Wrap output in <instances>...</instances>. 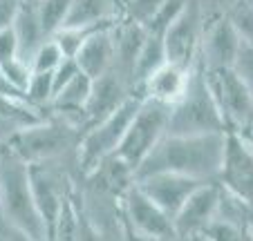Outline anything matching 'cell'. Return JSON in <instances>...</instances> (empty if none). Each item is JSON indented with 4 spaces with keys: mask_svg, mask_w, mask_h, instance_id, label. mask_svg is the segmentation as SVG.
Wrapping results in <instances>:
<instances>
[{
    "mask_svg": "<svg viewBox=\"0 0 253 241\" xmlns=\"http://www.w3.org/2000/svg\"><path fill=\"white\" fill-rule=\"evenodd\" d=\"M200 2H202L206 20L217 18V16H226V11L235 5V0H200Z\"/></svg>",
    "mask_w": 253,
    "mask_h": 241,
    "instance_id": "30",
    "label": "cell"
},
{
    "mask_svg": "<svg viewBox=\"0 0 253 241\" xmlns=\"http://www.w3.org/2000/svg\"><path fill=\"white\" fill-rule=\"evenodd\" d=\"M217 201H220V183L217 181H204L197 185L172 217L175 239H200L204 228L217 212Z\"/></svg>",
    "mask_w": 253,
    "mask_h": 241,
    "instance_id": "11",
    "label": "cell"
},
{
    "mask_svg": "<svg viewBox=\"0 0 253 241\" xmlns=\"http://www.w3.org/2000/svg\"><path fill=\"white\" fill-rule=\"evenodd\" d=\"M47 116L27 103V99H11L0 94V141L7 143L16 132L41 123Z\"/></svg>",
    "mask_w": 253,
    "mask_h": 241,
    "instance_id": "19",
    "label": "cell"
},
{
    "mask_svg": "<svg viewBox=\"0 0 253 241\" xmlns=\"http://www.w3.org/2000/svg\"><path fill=\"white\" fill-rule=\"evenodd\" d=\"M226 18L238 32L240 40L253 45V0H235V5L226 11Z\"/></svg>",
    "mask_w": 253,
    "mask_h": 241,
    "instance_id": "24",
    "label": "cell"
},
{
    "mask_svg": "<svg viewBox=\"0 0 253 241\" xmlns=\"http://www.w3.org/2000/svg\"><path fill=\"white\" fill-rule=\"evenodd\" d=\"M117 18H121L119 0H72L63 27H85Z\"/></svg>",
    "mask_w": 253,
    "mask_h": 241,
    "instance_id": "20",
    "label": "cell"
},
{
    "mask_svg": "<svg viewBox=\"0 0 253 241\" xmlns=\"http://www.w3.org/2000/svg\"><path fill=\"white\" fill-rule=\"evenodd\" d=\"M29 179H32L34 201H36V208H39L45 230H47V239H52L58 210H61L63 201L67 199L65 181H63V174L56 172L52 161L29 163Z\"/></svg>",
    "mask_w": 253,
    "mask_h": 241,
    "instance_id": "12",
    "label": "cell"
},
{
    "mask_svg": "<svg viewBox=\"0 0 253 241\" xmlns=\"http://www.w3.org/2000/svg\"><path fill=\"white\" fill-rule=\"evenodd\" d=\"M0 94H2V96H11V99H25V92L20 90L14 80L5 74L2 65H0Z\"/></svg>",
    "mask_w": 253,
    "mask_h": 241,
    "instance_id": "31",
    "label": "cell"
},
{
    "mask_svg": "<svg viewBox=\"0 0 253 241\" xmlns=\"http://www.w3.org/2000/svg\"><path fill=\"white\" fill-rule=\"evenodd\" d=\"M119 2H121V0H119Z\"/></svg>",
    "mask_w": 253,
    "mask_h": 241,
    "instance_id": "34",
    "label": "cell"
},
{
    "mask_svg": "<svg viewBox=\"0 0 253 241\" xmlns=\"http://www.w3.org/2000/svg\"><path fill=\"white\" fill-rule=\"evenodd\" d=\"M63 58H65L63 49L58 47V43L49 36L47 40L34 52L32 61H29V67H32V71H52Z\"/></svg>",
    "mask_w": 253,
    "mask_h": 241,
    "instance_id": "25",
    "label": "cell"
},
{
    "mask_svg": "<svg viewBox=\"0 0 253 241\" xmlns=\"http://www.w3.org/2000/svg\"><path fill=\"white\" fill-rule=\"evenodd\" d=\"M200 239H213V241H226V239H244V230L238 228L235 223L226 221V219L213 217L209 221V226L204 228Z\"/></svg>",
    "mask_w": 253,
    "mask_h": 241,
    "instance_id": "27",
    "label": "cell"
},
{
    "mask_svg": "<svg viewBox=\"0 0 253 241\" xmlns=\"http://www.w3.org/2000/svg\"><path fill=\"white\" fill-rule=\"evenodd\" d=\"M5 152H7V143L0 141V154H5Z\"/></svg>",
    "mask_w": 253,
    "mask_h": 241,
    "instance_id": "33",
    "label": "cell"
},
{
    "mask_svg": "<svg viewBox=\"0 0 253 241\" xmlns=\"http://www.w3.org/2000/svg\"><path fill=\"white\" fill-rule=\"evenodd\" d=\"M115 25H117V20L110 25L96 27L81 43L77 54H74V61L79 63L81 71L87 74L90 78L105 74V71L112 69V65H115V52H117Z\"/></svg>",
    "mask_w": 253,
    "mask_h": 241,
    "instance_id": "16",
    "label": "cell"
},
{
    "mask_svg": "<svg viewBox=\"0 0 253 241\" xmlns=\"http://www.w3.org/2000/svg\"><path fill=\"white\" fill-rule=\"evenodd\" d=\"M25 99L29 105L47 114V105L52 101V71H32L25 85Z\"/></svg>",
    "mask_w": 253,
    "mask_h": 241,
    "instance_id": "23",
    "label": "cell"
},
{
    "mask_svg": "<svg viewBox=\"0 0 253 241\" xmlns=\"http://www.w3.org/2000/svg\"><path fill=\"white\" fill-rule=\"evenodd\" d=\"M191 69L193 67H184V65L166 61L143 80L139 96L141 99L159 101L164 105H172L186 90L188 78H191Z\"/></svg>",
    "mask_w": 253,
    "mask_h": 241,
    "instance_id": "17",
    "label": "cell"
},
{
    "mask_svg": "<svg viewBox=\"0 0 253 241\" xmlns=\"http://www.w3.org/2000/svg\"><path fill=\"white\" fill-rule=\"evenodd\" d=\"M14 58H20L18 54V40H16V34L11 27L2 29L0 32V65L2 63H9Z\"/></svg>",
    "mask_w": 253,
    "mask_h": 241,
    "instance_id": "29",
    "label": "cell"
},
{
    "mask_svg": "<svg viewBox=\"0 0 253 241\" xmlns=\"http://www.w3.org/2000/svg\"><path fill=\"white\" fill-rule=\"evenodd\" d=\"M172 134H204V132H226L222 114L217 109L211 87L206 83L204 69L195 63L184 94L168 105V130Z\"/></svg>",
    "mask_w": 253,
    "mask_h": 241,
    "instance_id": "3",
    "label": "cell"
},
{
    "mask_svg": "<svg viewBox=\"0 0 253 241\" xmlns=\"http://www.w3.org/2000/svg\"><path fill=\"white\" fill-rule=\"evenodd\" d=\"M202 67V65H200ZM206 83L211 87L226 132H242L253 123V94L244 85L233 67H220V69H204Z\"/></svg>",
    "mask_w": 253,
    "mask_h": 241,
    "instance_id": "7",
    "label": "cell"
},
{
    "mask_svg": "<svg viewBox=\"0 0 253 241\" xmlns=\"http://www.w3.org/2000/svg\"><path fill=\"white\" fill-rule=\"evenodd\" d=\"M231 67H233V71L240 76V80H242L253 94V45H247V43L240 45L238 54H235V61Z\"/></svg>",
    "mask_w": 253,
    "mask_h": 241,
    "instance_id": "28",
    "label": "cell"
},
{
    "mask_svg": "<svg viewBox=\"0 0 253 241\" xmlns=\"http://www.w3.org/2000/svg\"><path fill=\"white\" fill-rule=\"evenodd\" d=\"M215 181L226 192L253 206V147L240 132H233V130L226 132L220 170Z\"/></svg>",
    "mask_w": 253,
    "mask_h": 241,
    "instance_id": "10",
    "label": "cell"
},
{
    "mask_svg": "<svg viewBox=\"0 0 253 241\" xmlns=\"http://www.w3.org/2000/svg\"><path fill=\"white\" fill-rule=\"evenodd\" d=\"M206 27V16L200 0H188L182 14L177 16L162 34L166 58L184 67H193L200 56L202 34Z\"/></svg>",
    "mask_w": 253,
    "mask_h": 241,
    "instance_id": "8",
    "label": "cell"
},
{
    "mask_svg": "<svg viewBox=\"0 0 253 241\" xmlns=\"http://www.w3.org/2000/svg\"><path fill=\"white\" fill-rule=\"evenodd\" d=\"M121 212L126 228L139 239H175L172 219L134 181L121 194Z\"/></svg>",
    "mask_w": 253,
    "mask_h": 241,
    "instance_id": "9",
    "label": "cell"
},
{
    "mask_svg": "<svg viewBox=\"0 0 253 241\" xmlns=\"http://www.w3.org/2000/svg\"><path fill=\"white\" fill-rule=\"evenodd\" d=\"M226 132L172 134L166 132L137 168L134 179L153 172H177L200 181H215Z\"/></svg>",
    "mask_w": 253,
    "mask_h": 241,
    "instance_id": "1",
    "label": "cell"
},
{
    "mask_svg": "<svg viewBox=\"0 0 253 241\" xmlns=\"http://www.w3.org/2000/svg\"><path fill=\"white\" fill-rule=\"evenodd\" d=\"M70 2L72 0H34L36 14H39L41 25H43L47 36H54L63 27L65 16L70 11Z\"/></svg>",
    "mask_w": 253,
    "mask_h": 241,
    "instance_id": "22",
    "label": "cell"
},
{
    "mask_svg": "<svg viewBox=\"0 0 253 241\" xmlns=\"http://www.w3.org/2000/svg\"><path fill=\"white\" fill-rule=\"evenodd\" d=\"M168 58H166V49H164V40L162 36H155V34L148 32L146 40H143L141 49L137 54V61H134L132 67V87H134V94L139 96V90H141L143 80L148 78L159 65H164Z\"/></svg>",
    "mask_w": 253,
    "mask_h": 241,
    "instance_id": "21",
    "label": "cell"
},
{
    "mask_svg": "<svg viewBox=\"0 0 253 241\" xmlns=\"http://www.w3.org/2000/svg\"><path fill=\"white\" fill-rule=\"evenodd\" d=\"M139 103H141V96H130L112 114L83 130L77 145V163L81 174H92L105 159L115 154Z\"/></svg>",
    "mask_w": 253,
    "mask_h": 241,
    "instance_id": "4",
    "label": "cell"
},
{
    "mask_svg": "<svg viewBox=\"0 0 253 241\" xmlns=\"http://www.w3.org/2000/svg\"><path fill=\"white\" fill-rule=\"evenodd\" d=\"M0 212L27 237V241L47 239L45 223L34 201L29 163L9 147L0 154Z\"/></svg>",
    "mask_w": 253,
    "mask_h": 241,
    "instance_id": "2",
    "label": "cell"
},
{
    "mask_svg": "<svg viewBox=\"0 0 253 241\" xmlns=\"http://www.w3.org/2000/svg\"><path fill=\"white\" fill-rule=\"evenodd\" d=\"M164 2L166 0H121V18H130L146 27Z\"/></svg>",
    "mask_w": 253,
    "mask_h": 241,
    "instance_id": "26",
    "label": "cell"
},
{
    "mask_svg": "<svg viewBox=\"0 0 253 241\" xmlns=\"http://www.w3.org/2000/svg\"><path fill=\"white\" fill-rule=\"evenodd\" d=\"M11 29H14L16 40H18L20 58L27 63L32 61L34 52L49 38L47 34H45L43 25H41V18H39V14H36L34 0H20L18 2V9H16Z\"/></svg>",
    "mask_w": 253,
    "mask_h": 241,
    "instance_id": "18",
    "label": "cell"
},
{
    "mask_svg": "<svg viewBox=\"0 0 253 241\" xmlns=\"http://www.w3.org/2000/svg\"><path fill=\"white\" fill-rule=\"evenodd\" d=\"M79 138L81 132L77 128L47 114L41 123L16 132L7 141V147L27 163H43V161H56L70 147H77Z\"/></svg>",
    "mask_w": 253,
    "mask_h": 241,
    "instance_id": "5",
    "label": "cell"
},
{
    "mask_svg": "<svg viewBox=\"0 0 253 241\" xmlns=\"http://www.w3.org/2000/svg\"><path fill=\"white\" fill-rule=\"evenodd\" d=\"M134 183L172 219L177 210L184 206V201L193 194V190L204 181L186 174H177V172H153V174L134 179Z\"/></svg>",
    "mask_w": 253,
    "mask_h": 241,
    "instance_id": "15",
    "label": "cell"
},
{
    "mask_svg": "<svg viewBox=\"0 0 253 241\" xmlns=\"http://www.w3.org/2000/svg\"><path fill=\"white\" fill-rule=\"evenodd\" d=\"M130 96H134L132 80L115 67L92 78V90L85 105V128L112 114Z\"/></svg>",
    "mask_w": 253,
    "mask_h": 241,
    "instance_id": "14",
    "label": "cell"
},
{
    "mask_svg": "<svg viewBox=\"0 0 253 241\" xmlns=\"http://www.w3.org/2000/svg\"><path fill=\"white\" fill-rule=\"evenodd\" d=\"M240 45H242V40H240L238 32L233 29V25H231V20L226 16L211 18L206 20L204 34H202L197 63L202 65V69L231 67Z\"/></svg>",
    "mask_w": 253,
    "mask_h": 241,
    "instance_id": "13",
    "label": "cell"
},
{
    "mask_svg": "<svg viewBox=\"0 0 253 241\" xmlns=\"http://www.w3.org/2000/svg\"><path fill=\"white\" fill-rule=\"evenodd\" d=\"M240 134H242V137H244V138H247V143H249V145H251V147H253V123H251V125H249V128H247V130H242V132H240Z\"/></svg>",
    "mask_w": 253,
    "mask_h": 241,
    "instance_id": "32",
    "label": "cell"
},
{
    "mask_svg": "<svg viewBox=\"0 0 253 241\" xmlns=\"http://www.w3.org/2000/svg\"><path fill=\"white\" fill-rule=\"evenodd\" d=\"M168 130V105L153 99H141L119 147L112 156L137 172V168L143 163V159L153 152V147L159 143V138Z\"/></svg>",
    "mask_w": 253,
    "mask_h": 241,
    "instance_id": "6",
    "label": "cell"
}]
</instances>
